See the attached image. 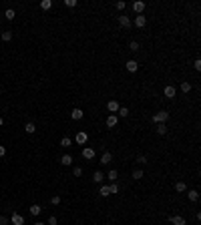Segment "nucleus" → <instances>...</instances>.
<instances>
[{
  "label": "nucleus",
  "instance_id": "nucleus-1",
  "mask_svg": "<svg viewBox=\"0 0 201 225\" xmlns=\"http://www.w3.org/2000/svg\"><path fill=\"white\" fill-rule=\"evenodd\" d=\"M169 119V113H167V111H159V113H155V115H153V123H165V121H167Z\"/></svg>",
  "mask_w": 201,
  "mask_h": 225
},
{
  "label": "nucleus",
  "instance_id": "nucleus-2",
  "mask_svg": "<svg viewBox=\"0 0 201 225\" xmlns=\"http://www.w3.org/2000/svg\"><path fill=\"white\" fill-rule=\"evenodd\" d=\"M169 221H171L173 225H187L185 217H181V215H171V217H169Z\"/></svg>",
  "mask_w": 201,
  "mask_h": 225
},
{
  "label": "nucleus",
  "instance_id": "nucleus-3",
  "mask_svg": "<svg viewBox=\"0 0 201 225\" xmlns=\"http://www.w3.org/2000/svg\"><path fill=\"white\" fill-rule=\"evenodd\" d=\"M12 225H24V217L20 213H12V219H10Z\"/></svg>",
  "mask_w": 201,
  "mask_h": 225
},
{
  "label": "nucleus",
  "instance_id": "nucleus-4",
  "mask_svg": "<svg viewBox=\"0 0 201 225\" xmlns=\"http://www.w3.org/2000/svg\"><path fill=\"white\" fill-rule=\"evenodd\" d=\"M133 10L137 12V14H143V10H145V2H143V0H137V2H133Z\"/></svg>",
  "mask_w": 201,
  "mask_h": 225
},
{
  "label": "nucleus",
  "instance_id": "nucleus-5",
  "mask_svg": "<svg viewBox=\"0 0 201 225\" xmlns=\"http://www.w3.org/2000/svg\"><path fill=\"white\" fill-rule=\"evenodd\" d=\"M125 67H127V71H129V72H137V71H139V62H137V60H127Z\"/></svg>",
  "mask_w": 201,
  "mask_h": 225
},
{
  "label": "nucleus",
  "instance_id": "nucleus-6",
  "mask_svg": "<svg viewBox=\"0 0 201 225\" xmlns=\"http://www.w3.org/2000/svg\"><path fill=\"white\" fill-rule=\"evenodd\" d=\"M145 24H147V18H145L143 14H137V16H135V26H137V28H143Z\"/></svg>",
  "mask_w": 201,
  "mask_h": 225
},
{
  "label": "nucleus",
  "instance_id": "nucleus-7",
  "mask_svg": "<svg viewBox=\"0 0 201 225\" xmlns=\"http://www.w3.org/2000/svg\"><path fill=\"white\" fill-rule=\"evenodd\" d=\"M82 157H85V159H95V149L85 147V149H82Z\"/></svg>",
  "mask_w": 201,
  "mask_h": 225
},
{
  "label": "nucleus",
  "instance_id": "nucleus-8",
  "mask_svg": "<svg viewBox=\"0 0 201 225\" xmlns=\"http://www.w3.org/2000/svg\"><path fill=\"white\" fill-rule=\"evenodd\" d=\"M111 161H113V155H111L109 151H105V153H103V157H100V165H109Z\"/></svg>",
  "mask_w": 201,
  "mask_h": 225
},
{
  "label": "nucleus",
  "instance_id": "nucleus-9",
  "mask_svg": "<svg viewBox=\"0 0 201 225\" xmlns=\"http://www.w3.org/2000/svg\"><path fill=\"white\" fill-rule=\"evenodd\" d=\"M71 117H72V119H75V121H81V119H82V117H85V113H82V111H81V109H72V113H71Z\"/></svg>",
  "mask_w": 201,
  "mask_h": 225
},
{
  "label": "nucleus",
  "instance_id": "nucleus-10",
  "mask_svg": "<svg viewBox=\"0 0 201 225\" xmlns=\"http://www.w3.org/2000/svg\"><path fill=\"white\" fill-rule=\"evenodd\" d=\"M119 24H121V26H125V28H129V26H131V18H129V16H119Z\"/></svg>",
  "mask_w": 201,
  "mask_h": 225
},
{
  "label": "nucleus",
  "instance_id": "nucleus-11",
  "mask_svg": "<svg viewBox=\"0 0 201 225\" xmlns=\"http://www.w3.org/2000/svg\"><path fill=\"white\" fill-rule=\"evenodd\" d=\"M107 109H109V113H117V111H119V103H117V101H109V103H107Z\"/></svg>",
  "mask_w": 201,
  "mask_h": 225
},
{
  "label": "nucleus",
  "instance_id": "nucleus-12",
  "mask_svg": "<svg viewBox=\"0 0 201 225\" xmlns=\"http://www.w3.org/2000/svg\"><path fill=\"white\" fill-rule=\"evenodd\" d=\"M60 165H64V167L72 165V155H62V157H60Z\"/></svg>",
  "mask_w": 201,
  "mask_h": 225
},
{
  "label": "nucleus",
  "instance_id": "nucleus-13",
  "mask_svg": "<svg viewBox=\"0 0 201 225\" xmlns=\"http://www.w3.org/2000/svg\"><path fill=\"white\" fill-rule=\"evenodd\" d=\"M163 93H165V96H167V99H173V96H175V86H171V85L165 86V91H163Z\"/></svg>",
  "mask_w": 201,
  "mask_h": 225
},
{
  "label": "nucleus",
  "instance_id": "nucleus-14",
  "mask_svg": "<svg viewBox=\"0 0 201 225\" xmlns=\"http://www.w3.org/2000/svg\"><path fill=\"white\" fill-rule=\"evenodd\" d=\"M86 139H89V137H86V133H82V131H81V133H77V143H79V145H85Z\"/></svg>",
  "mask_w": 201,
  "mask_h": 225
},
{
  "label": "nucleus",
  "instance_id": "nucleus-15",
  "mask_svg": "<svg viewBox=\"0 0 201 225\" xmlns=\"http://www.w3.org/2000/svg\"><path fill=\"white\" fill-rule=\"evenodd\" d=\"M103 179H105L103 171H95V175H93V181H95V183H103Z\"/></svg>",
  "mask_w": 201,
  "mask_h": 225
},
{
  "label": "nucleus",
  "instance_id": "nucleus-16",
  "mask_svg": "<svg viewBox=\"0 0 201 225\" xmlns=\"http://www.w3.org/2000/svg\"><path fill=\"white\" fill-rule=\"evenodd\" d=\"M175 191H177V193H185V191H187V185H185L183 181L175 183Z\"/></svg>",
  "mask_w": 201,
  "mask_h": 225
},
{
  "label": "nucleus",
  "instance_id": "nucleus-17",
  "mask_svg": "<svg viewBox=\"0 0 201 225\" xmlns=\"http://www.w3.org/2000/svg\"><path fill=\"white\" fill-rule=\"evenodd\" d=\"M40 8H42V10H50V8H53V0H40Z\"/></svg>",
  "mask_w": 201,
  "mask_h": 225
},
{
  "label": "nucleus",
  "instance_id": "nucleus-18",
  "mask_svg": "<svg viewBox=\"0 0 201 225\" xmlns=\"http://www.w3.org/2000/svg\"><path fill=\"white\" fill-rule=\"evenodd\" d=\"M99 195H100V197H109V195H111V193H109V185H100Z\"/></svg>",
  "mask_w": 201,
  "mask_h": 225
},
{
  "label": "nucleus",
  "instance_id": "nucleus-19",
  "mask_svg": "<svg viewBox=\"0 0 201 225\" xmlns=\"http://www.w3.org/2000/svg\"><path fill=\"white\" fill-rule=\"evenodd\" d=\"M117 121H119V119H117L115 115H109V117H107V127H115Z\"/></svg>",
  "mask_w": 201,
  "mask_h": 225
},
{
  "label": "nucleus",
  "instance_id": "nucleus-20",
  "mask_svg": "<svg viewBox=\"0 0 201 225\" xmlns=\"http://www.w3.org/2000/svg\"><path fill=\"white\" fill-rule=\"evenodd\" d=\"M24 131H26L28 135H32L34 131H36V127H34V123H26V125H24Z\"/></svg>",
  "mask_w": 201,
  "mask_h": 225
},
{
  "label": "nucleus",
  "instance_id": "nucleus-21",
  "mask_svg": "<svg viewBox=\"0 0 201 225\" xmlns=\"http://www.w3.org/2000/svg\"><path fill=\"white\" fill-rule=\"evenodd\" d=\"M71 145H72V141H71V139H68V137H62V139H60V147H64V149H68V147H71Z\"/></svg>",
  "mask_w": 201,
  "mask_h": 225
},
{
  "label": "nucleus",
  "instance_id": "nucleus-22",
  "mask_svg": "<svg viewBox=\"0 0 201 225\" xmlns=\"http://www.w3.org/2000/svg\"><path fill=\"white\" fill-rule=\"evenodd\" d=\"M105 177H109V181H117V177H119V173L115 171V169H111L109 175H105Z\"/></svg>",
  "mask_w": 201,
  "mask_h": 225
},
{
  "label": "nucleus",
  "instance_id": "nucleus-23",
  "mask_svg": "<svg viewBox=\"0 0 201 225\" xmlns=\"http://www.w3.org/2000/svg\"><path fill=\"white\" fill-rule=\"evenodd\" d=\"M187 195H189V201H197V199H199V193H197L195 189H191V191L187 193Z\"/></svg>",
  "mask_w": 201,
  "mask_h": 225
},
{
  "label": "nucleus",
  "instance_id": "nucleus-24",
  "mask_svg": "<svg viewBox=\"0 0 201 225\" xmlns=\"http://www.w3.org/2000/svg\"><path fill=\"white\" fill-rule=\"evenodd\" d=\"M40 211H42L40 205H32V207H30V215H40Z\"/></svg>",
  "mask_w": 201,
  "mask_h": 225
},
{
  "label": "nucleus",
  "instance_id": "nucleus-25",
  "mask_svg": "<svg viewBox=\"0 0 201 225\" xmlns=\"http://www.w3.org/2000/svg\"><path fill=\"white\" fill-rule=\"evenodd\" d=\"M157 133L159 135H165V133H167V125H165V123H159L157 125Z\"/></svg>",
  "mask_w": 201,
  "mask_h": 225
},
{
  "label": "nucleus",
  "instance_id": "nucleus-26",
  "mask_svg": "<svg viewBox=\"0 0 201 225\" xmlns=\"http://www.w3.org/2000/svg\"><path fill=\"white\" fill-rule=\"evenodd\" d=\"M117 113H119V117H123V119H125V117L129 115V109H127V107H119V111H117Z\"/></svg>",
  "mask_w": 201,
  "mask_h": 225
},
{
  "label": "nucleus",
  "instance_id": "nucleus-27",
  "mask_svg": "<svg viewBox=\"0 0 201 225\" xmlns=\"http://www.w3.org/2000/svg\"><path fill=\"white\" fill-rule=\"evenodd\" d=\"M4 16H6V18H8V20H14L16 12H14V10H12V8H8V10H6V12H4Z\"/></svg>",
  "mask_w": 201,
  "mask_h": 225
},
{
  "label": "nucleus",
  "instance_id": "nucleus-28",
  "mask_svg": "<svg viewBox=\"0 0 201 225\" xmlns=\"http://www.w3.org/2000/svg\"><path fill=\"white\" fill-rule=\"evenodd\" d=\"M129 48L133 50V53H139V48H141V46H139V42H137V40H133V42L129 44Z\"/></svg>",
  "mask_w": 201,
  "mask_h": 225
},
{
  "label": "nucleus",
  "instance_id": "nucleus-29",
  "mask_svg": "<svg viewBox=\"0 0 201 225\" xmlns=\"http://www.w3.org/2000/svg\"><path fill=\"white\" fill-rule=\"evenodd\" d=\"M181 91L183 93H189V91H191V82H187V81L181 82Z\"/></svg>",
  "mask_w": 201,
  "mask_h": 225
},
{
  "label": "nucleus",
  "instance_id": "nucleus-30",
  "mask_svg": "<svg viewBox=\"0 0 201 225\" xmlns=\"http://www.w3.org/2000/svg\"><path fill=\"white\" fill-rule=\"evenodd\" d=\"M2 40H6V42L12 40V32H10V30H4V32H2Z\"/></svg>",
  "mask_w": 201,
  "mask_h": 225
},
{
  "label": "nucleus",
  "instance_id": "nucleus-31",
  "mask_svg": "<svg viewBox=\"0 0 201 225\" xmlns=\"http://www.w3.org/2000/svg\"><path fill=\"white\" fill-rule=\"evenodd\" d=\"M143 177H145V175H143V171H139V169H137V171L133 173V179H135V181H139V179H143Z\"/></svg>",
  "mask_w": 201,
  "mask_h": 225
},
{
  "label": "nucleus",
  "instance_id": "nucleus-32",
  "mask_svg": "<svg viewBox=\"0 0 201 225\" xmlns=\"http://www.w3.org/2000/svg\"><path fill=\"white\" fill-rule=\"evenodd\" d=\"M109 193H111V195H113V193H119V187H117L115 183H113V185H109Z\"/></svg>",
  "mask_w": 201,
  "mask_h": 225
},
{
  "label": "nucleus",
  "instance_id": "nucleus-33",
  "mask_svg": "<svg viewBox=\"0 0 201 225\" xmlns=\"http://www.w3.org/2000/svg\"><path fill=\"white\" fill-rule=\"evenodd\" d=\"M137 163H139V165H145V163H147V157H145V155H139V157H137Z\"/></svg>",
  "mask_w": 201,
  "mask_h": 225
},
{
  "label": "nucleus",
  "instance_id": "nucleus-34",
  "mask_svg": "<svg viewBox=\"0 0 201 225\" xmlns=\"http://www.w3.org/2000/svg\"><path fill=\"white\" fill-rule=\"evenodd\" d=\"M72 173H75V177H81V175H82V169L81 167H75V169H72Z\"/></svg>",
  "mask_w": 201,
  "mask_h": 225
},
{
  "label": "nucleus",
  "instance_id": "nucleus-35",
  "mask_svg": "<svg viewBox=\"0 0 201 225\" xmlns=\"http://www.w3.org/2000/svg\"><path fill=\"white\" fill-rule=\"evenodd\" d=\"M8 223H10V219H8V217L0 215V225H8Z\"/></svg>",
  "mask_w": 201,
  "mask_h": 225
},
{
  "label": "nucleus",
  "instance_id": "nucleus-36",
  "mask_svg": "<svg viewBox=\"0 0 201 225\" xmlns=\"http://www.w3.org/2000/svg\"><path fill=\"white\" fill-rule=\"evenodd\" d=\"M64 4H67L68 8H75V6H77V0H67V2H64Z\"/></svg>",
  "mask_w": 201,
  "mask_h": 225
},
{
  "label": "nucleus",
  "instance_id": "nucleus-37",
  "mask_svg": "<svg viewBox=\"0 0 201 225\" xmlns=\"http://www.w3.org/2000/svg\"><path fill=\"white\" fill-rule=\"evenodd\" d=\"M50 203H53V205H58V203H60V197H58V195H54L53 199H50Z\"/></svg>",
  "mask_w": 201,
  "mask_h": 225
},
{
  "label": "nucleus",
  "instance_id": "nucleus-38",
  "mask_svg": "<svg viewBox=\"0 0 201 225\" xmlns=\"http://www.w3.org/2000/svg\"><path fill=\"white\" fill-rule=\"evenodd\" d=\"M117 8H119V10H125V8H127V4H125L123 0H119V2H117Z\"/></svg>",
  "mask_w": 201,
  "mask_h": 225
},
{
  "label": "nucleus",
  "instance_id": "nucleus-39",
  "mask_svg": "<svg viewBox=\"0 0 201 225\" xmlns=\"http://www.w3.org/2000/svg\"><path fill=\"white\" fill-rule=\"evenodd\" d=\"M57 223H58V219H57L54 215H53V217H48V225H57Z\"/></svg>",
  "mask_w": 201,
  "mask_h": 225
},
{
  "label": "nucleus",
  "instance_id": "nucleus-40",
  "mask_svg": "<svg viewBox=\"0 0 201 225\" xmlns=\"http://www.w3.org/2000/svg\"><path fill=\"white\" fill-rule=\"evenodd\" d=\"M193 67H195V71H201V60H199V58L193 62Z\"/></svg>",
  "mask_w": 201,
  "mask_h": 225
},
{
  "label": "nucleus",
  "instance_id": "nucleus-41",
  "mask_svg": "<svg viewBox=\"0 0 201 225\" xmlns=\"http://www.w3.org/2000/svg\"><path fill=\"white\" fill-rule=\"evenodd\" d=\"M6 155V149H4V145H0V157H4Z\"/></svg>",
  "mask_w": 201,
  "mask_h": 225
},
{
  "label": "nucleus",
  "instance_id": "nucleus-42",
  "mask_svg": "<svg viewBox=\"0 0 201 225\" xmlns=\"http://www.w3.org/2000/svg\"><path fill=\"white\" fill-rule=\"evenodd\" d=\"M2 125H4V119H2V117H0V127H2Z\"/></svg>",
  "mask_w": 201,
  "mask_h": 225
},
{
  "label": "nucleus",
  "instance_id": "nucleus-43",
  "mask_svg": "<svg viewBox=\"0 0 201 225\" xmlns=\"http://www.w3.org/2000/svg\"><path fill=\"white\" fill-rule=\"evenodd\" d=\"M34 225H44V223H42V221H36V223H34Z\"/></svg>",
  "mask_w": 201,
  "mask_h": 225
}]
</instances>
